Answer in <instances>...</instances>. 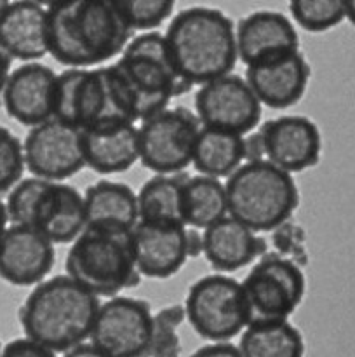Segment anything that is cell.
Returning <instances> with one entry per match:
<instances>
[{"mask_svg": "<svg viewBox=\"0 0 355 357\" xmlns=\"http://www.w3.org/2000/svg\"><path fill=\"white\" fill-rule=\"evenodd\" d=\"M47 7L49 54L66 68H94L122 56L131 28L115 0H68Z\"/></svg>", "mask_w": 355, "mask_h": 357, "instance_id": "obj_1", "label": "cell"}, {"mask_svg": "<svg viewBox=\"0 0 355 357\" xmlns=\"http://www.w3.org/2000/svg\"><path fill=\"white\" fill-rule=\"evenodd\" d=\"M164 35L178 75L190 87L228 75L239 61L235 24L214 7L180 10Z\"/></svg>", "mask_w": 355, "mask_h": 357, "instance_id": "obj_2", "label": "cell"}, {"mask_svg": "<svg viewBox=\"0 0 355 357\" xmlns=\"http://www.w3.org/2000/svg\"><path fill=\"white\" fill-rule=\"evenodd\" d=\"M101 303L68 275L35 286L19 309L24 337L52 352H68L90 337Z\"/></svg>", "mask_w": 355, "mask_h": 357, "instance_id": "obj_3", "label": "cell"}, {"mask_svg": "<svg viewBox=\"0 0 355 357\" xmlns=\"http://www.w3.org/2000/svg\"><path fill=\"white\" fill-rule=\"evenodd\" d=\"M54 119L79 131L136 124L132 100L115 65L58 73Z\"/></svg>", "mask_w": 355, "mask_h": 357, "instance_id": "obj_4", "label": "cell"}, {"mask_svg": "<svg viewBox=\"0 0 355 357\" xmlns=\"http://www.w3.org/2000/svg\"><path fill=\"white\" fill-rule=\"evenodd\" d=\"M228 216L256 232H274L292 218L299 190L292 174L268 160L244 162L226 178Z\"/></svg>", "mask_w": 355, "mask_h": 357, "instance_id": "obj_5", "label": "cell"}, {"mask_svg": "<svg viewBox=\"0 0 355 357\" xmlns=\"http://www.w3.org/2000/svg\"><path fill=\"white\" fill-rule=\"evenodd\" d=\"M13 225L37 230L52 244L73 243L86 230L84 195L75 187L40 178H24L6 201Z\"/></svg>", "mask_w": 355, "mask_h": 357, "instance_id": "obj_6", "label": "cell"}, {"mask_svg": "<svg viewBox=\"0 0 355 357\" xmlns=\"http://www.w3.org/2000/svg\"><path fill=\"white\" fill-rule=\"evenodd\" d=\"M113 65L127 87L136 121L143 122L167 110L171 100L190 87L174 68L166 35L157 30L131 38Z\"/></svg>", "mask_w": 355, "mask_h": 357, "instance_id": "obj_7", "label": "cell"}, {"mask_svg": "<svg viewBox=\"0 0 355 357\" xmlns=\"http://www.w3.org/2000/svg\"><path fill=\"white\" fill-rule=\"evenodd\" d=\"M65 271L77 284L96 296H118L139 284L129 234L86 229L66 253Z\"/></svg>", "mask_w": 355, "mask_h": 357, "instance_id": "obj_8", "label": "cell"}, {"mask_svg": "<svg viewBox=\"0 0 355 357\" xmlns=\"http://www.w3.org/2000/svg\"><path fill=\"white\" fill-rule=\"evenodd\" d=\"M247 326L274 321H289L305 298L303 268L277 253L258 260L242 282Z\"/></svg>", "mask_w": 355, "mask_h": 357, "instance_id": "obj_9", "label": "cell"}, {"mask_svg": "<svg viewBox=\"0 0 355 357\" xmlns=\"http://www.w3.org/2000/svg\"><path fill=\"white\" fill-rule=\"evenodd\" d=\"M184 312L198 337L211 344L230 342L247 328L242 286L230 275H204L188 289Z\"/></svg>", "mask_w": 355, "mask_h": 357, "instance_id": "obj_10", "label": "cell"}, {"mask_svg": "<svg viewBox=\"0 0 355 357\" xmlns=\"http://www.w3.org/2000/svg\"><path fill=\"white\" fill-rule=\"evenodd\" d=\"M202 124L187 107L167 108L138 128L139 162L157 174H180L194 160Z\"/></svg>", "mask_w": 355, "mask_h": 357, "instance_id": "obj_11", "label": "cell"}, {"mask_svg": "<svg viewBox=\"0 0 355 357\" xmlns=\"http://www.w3.org/2000/svg\"><path fill=\"white\" fill-rule=\"evenodd\" d=\"M152 337L153 314L148 302L113 296L101 303L89 340L108 357H146Z\"/></svg>", "mask_w": 355, "mask_h": 357, "instance_id": "obj_12", "label": "cell"}, {"mask_svg": "<svg viewBox=\"0 0 355 357\" xmlns=\"http://www.w3.org/2000/svg\"><path fill=\"white\" fill-rule=\"evenodd\" d=\"M195 115L202 128L246 136L261 121V103L244 77L228 73L198 87Z\"/></svg>", "mask_w": 355, "mask_h": 357, "instance_id": "obj_13", "label": "cell"}, {"mask_svg": "<svg viewBox=\"0 0 355 357\" xmlns=\"http://www.w3.org/2000/svg\"><path fill=\"white\" fill-rule=\"evenodd\" d=\"M24 166L45 181H58L75 176L86 167L82 152V132L51 119L28 131L23 142Z\"/></svg>", "mask_w": 355, "mask_h": 357, "instance_id": "obj_14", "label": "cell"}, {"mask_svg": "<svg viewBox=\"0 0 355 357\" xmlns=\"http://www.w3.org/2000/svg\"><path fill=\"white\" fill-rule=\"evenodd\" d=\"M265 160L285 173H299L317 166L322 153V135L305 115H281L260 128Z\"/></svg>", "mask_w": 355, "mask_h": 357, "instance_id": "obj_15", "label": "cell"}, {"mask_svg": "<svg viewBox=\"0 0 355 357\" xmlns=\"http://www.w3.org/2000/svg\"><path fill=\"white\" fill-rule=\"evenodd\" d=\"M237 54L251 68L261 63L284 58L299 49L294 23L278 10H254L237 23Z\"/></svg>", "mask_w": 355, "mask_h": 357, "instance_id": "obj_16", "label": "cell"}, {"mask_svg": "<svg viewBox=\"0 0 355 357\" xmlns=\"http://www.w3.org/2000/svg\"><path fill=\"white\" fill-rule=\"evenodd\" d=\"M56 80L58 73L38 61L17 66L2 93L7 115L30 129L54 119Z\"/></svg>", "mask_w": 355, "mask_h": 357, "instance_id": "obj_17", "label": "cell"}, {"mask_svg": "<svg viewBox=\"0 0 355 357\" xmlns=\"http://www.w3.org/2000/svg\"><path fill=\"white\" fill-rule=\"evenodd\" d=\"M129 243L139 275L150 279L173 278L188 258V230L184 225L139 222L129 234Z\"/></svg>", "mask_w": 355, "mask_h": 357, "instance_id": "obj_18", "label": "cell"}, {"mask_svg": "<svg viewBox=\"0 0 355 357\" xmlns=\"http://www.w3.org/2000/svg\"><path fill=\"white\" fill-rule=\"evenodd\" d=\"M54 260V244L28 227L10 225L0 243V278L17 288L44 282Z\"/></svg>", "mask_w": 355, "mask_h": 357, "instance_id": "obj_19", "label": "cell"}, {"mask_svg": "<svg viewBox=\"0 0 355 357\" xmlns=\"http://www.w3.org/2000/svg\"><path fill=\"white\" fill-rule=\"evenodd\" d=\"M312 66L301 51L292 52L274 61L251 66L246 72V80L256 94L261 107L285 110L305 96L308 89Z\"/></svg>", "mask_w": 355, "mask_h": 357, "instance_id": "obj_20", "label": "cell"}, {"mask_svg": "<svg viewBox=\"0 0 355 357\" xmlns=\"http://www.w3.org/2000/svg\"><path fill=\"white\" fill-rule=\"evenodd\" d=\"M0 47L24 63L47 56V7L31 0L9 2L0 20Z\"/></svg>", "mask_w": 355, "mask_h": 357, "instance_id": "obj_21", "label": "cell"}, {"mask_svg": "<svg viewBox=\"0 0 355 357\" xmlns=\"http://www.w3.org/2000/svg\"><path fill=\"white\" fill-rule=\"evenodd\" d=\"M86 229L131 234L139 223L138 194L120 181L100 180L84 192Z\"/></svg>", "mask_w": 355, "mask_h": 357, "instance_id": "obj_22", "label": "cell"}, {"mask_svg": "<svg viewBox=\"0 0 355 357\" xmlns=\"http://www.w3.org/2000/svg\"><path fill=\"white\" fill-rule=\"evenodd\" d=\"M202 255L219 272H235L267 255V243L232 216H225L202 234Z\"/></svg>", "mask_w": 355, "mask_h": 357, "instance_id": "obj_23", "label": "cell"}, {"mask_svg": "<svg viewBox=\"0 0 355 357\" xmlns=\"http://www.w3.org/2000/svg\"><path fill=\"white\" fill-rule=\"evenodd\" d=\"M80 132L86 166L96 173H125L139 160L138 128L134 124Z\"/></svg>", "mask_w": 355, "mask_h": 357, "instance_id": "obj_24", "label": "cell"}, {"mask_svg": "<svg viewBox=\"0 0 355 357\" xmlns=\"http://www.w3.org/2000/svg\"><path fill=\"white\" fill-rule=\"evenodd\" d=\"M184 174H155L138 192L139 222L157 225H184Z\"/></svg>", "mask_w": 355, "mask_h": 357, "instance_id": "obj_25", "label": "cell"}, {"mask_svg": "<svg viewBox=\"0 0 355 357\" xmlns=\"http://www.w3.org/2000/svg\"><path fill=\"white\" fill-rule=\"evenodd\" d=\"M242 160H246L244 136L211 128L200 129L191 160L198 174L214 180L228 178L242 166Z\"/></svg>", "mask_w": 355, "mask_h": 357, "instance_id": "obj_26", "label": "cell"}, {"mask_svg": "<svg viewBox=\"0 0 355 357\" xmlns=\"http://www.w3.org/2000/svg\"><path fill=\"white\" fill-rule=\"evenodd\" d=\"M242 357H305V340L289 321L249 324L239 342Z\"/></svg>", "mask_w": 355, "mask_h": 357, "instance_id": "obj_27", "label": "cell"}, {"mask_svg": "<svg viewBox=\"0 0 355 357\" xmlns=\"http://www.w3.org/2000/svg\"><path fill=\"white\" fill-rule=\"evenodd\" d=\"M225 216H228L225 185L202 174L187 176L183 183L184 227L205 230Z\"/></svg>", "mask_w": 355, "mask_h": 357, "instance_id": "obj_28", "label": "cell"}, {"mask_svg": "<svg viewBox=\"0 0 355 357\" xmlns=\"http://www.w3.org/2000/svg\"><path fill=\"white\" fill-rule=\"evenodd\" d=\"M291 17L310 33L333 30L345 20V2L340 0H292Z\"/></svg>", "mask_w": 355, "mask_h": 357, "instance_id": "obj_29", "label": "cell"}, {"mask_svg": "<svg viewBox=\"0 0 355 357\" xmlns=\"http://www.w3.org/2000/svg\"><path fill=\"white\" fill-rule=\"evenodd\" d=\"M187 319L184 305H169L153 316V337L146 357H180L181 342L176 330Z\"/></svg>", "mask_w": 355, "mask_h": 357, "instance_id": "obj_30", "label": "cell"}, {"mask_svg": "<svg viewBox=\"0 0 355 357\" xmlns=\"http://www.w3.org/2000/svg\"><path fill=\"white\" fill-rule=\"evenodd\" d=\"M122 17L131 30L155 31L174 14L173 0H115Z\"/></svg>", "mask_w": 355, "mask_h": 357, "instance_id": "obj_31", "label": "cell"}, {"mask_svg": "<svg viewBox=\"0 0 355 357\" xmlns=\"http://www.w3.org/2000/svg\"><path fill=\"white\" fill-rule=\"evenodd\" d=\"M24 169L23 143L14 132L0 126V194L13 190L21 181Z\"/></svg>", "mask_w": 355, "mask_h": 357, "instance_id": "obj_32", "label": "cell"}, {"mask_svg": "<svg viewBox=\"0 0 355 357\" xmlns=\"http://www.w3.org/2000/svg\"><path fill=\"white\" fill-rule=\"evenodd\" d=\"M271 243L277 250V255L294 261L299 267H305L306 264V250H305V232L301 227L296 225L294 222H285L278 229L274 230Z\"/></svg>", "mask_w": 355, "mask_h": 357, "instance_id": "obj_33", "label": "cell"}, {"mask_svg": "<svg viewBox=\"0 0 355 357\" xmlns=\"http://www.w3.org/2000/svg\"><path fill=\"white\" fill-rule=\"evenodd\" d=\"M0 357H58L56 352L49 351L44 345L30 340V338H16L3 345L2 356Z\"/></svg>", "mask_w": 355, "mask_h": 357, "instance_id": "obj_34", "label": "cell"}, {"mask_svg": "<svg viewBox=\"0 0 355 357\" xmlns=\"http://www.w3.org/2000/svg\"><path fill=\"white\" fill-rule=\"evenodd\" d=\"M190 357H242L239 347L230 342H221V344H207L198 347Z\"/></svg>", "mask_w": 355, "mask_h": 357, "instance_id": "obj_35", "label": "cell"}, {"mask_svg": "<svg viewBox=\"0 0 355 357\" xmlns=\"http://www.w3.org/2000/svg\"><path fill=\"white\" fill-rule=\"evenodd\" d=\"M244 157L247 162H256V160H265V149L261 142L260 132H251L249 136H244Z\"/></svg>", "mask_w": 355, "mask_h": 357, "instance_id": "obj_36", "label": "cell"}, {"mask_svg": "<svg viewBox=\"0 0 355 357\" xmlns=\"http://www.w3.org/2000/svg\"><path fill=\"white\" fill-rule=\"evenodd\" d=\"M63 357H108L104 352H101L100 349L94 347L93 344H82L79 347L72 349V351L65 352Z\"/></svg>", "mask_w": 355, "mask_h": 357, "instance_id": "obj_37", "label": "cell"}, {"mask_svg": "<svg viewBox=\"0 0 355 357\" xmlns=\"http://www.w3.org/2000/svg\"><path fill=\"white\" fill-rule=\"evenodd\" d=\"M9 75H10V58L3 52V49L0 47V98H2L3 87H6Z\"/></svg>", "mask_w": 355, "mask_h": 357, "instance_id": "obj_38", "label": "cell"}, {"mask_svg": "<svg viewBox=\"0 0 355 357\" xmlns=\"http://www.w3.org/2000/svg\"><path fill=\"white\" fill-rule=\"evenodd\" d=\"M202 255V236L197 230H188V257L195 258Z\"/></svg>", "mask_w": 355, "mask_h": 357, "instance_id": "obj_39", "label": "cell"}, {"mask_svg": "<svg viewBox=\"0 0 355 357\" xmlns=\"http://www.w3.org/2000/svg\"><path fill=\"white\" fill-rule=\"evenodd\" d=\"M9 216H7V209H6V204H3L2 201H0V243H2L3 236H6L7 229H9Z\"/></svg>", "mask_w": 355, "mask_h": 357, "instance_id": "obj_40", "label": "cell"}, {"mask_svg": "<svg viewBox=\"0 0 355 357\" xmlns=\"http://www.w3.org/2000/svg\"><path fill=\"white\" fill-rule=\"evenodd\" d=\"M345 20H348L355 26V0L345 2Z\"/></svg>", "mask_w": 355, "mask_h": 357, "instance_id": "obj_41", "label": "cell"}, {"mask_svg": "<svg viewBox=\"0 0 355 357\" xmlns=\"http://www.w3.org/2000/svg\"><path fill=\"white\" fill-rule=\"evenodd\" d=\"M7 6H9V2H7V0H0V20H2L3 13H6Z\"/></svg>", "mask_w": 355, "mask_h": 357, "instance_id": "obj_42", "label": "cell"}, {"mask_svg": "<svg viewBox=\"0 0 355 357\" xmlns=\"http://www.w3.org/2000/svg\"><path fill=\"white\" fill-rule=\"evenodd\" d=\"M2 349H3V347H2V344H0V356H2Z\"/></svg>", "mask_w": 355, "mask_h": 357, "instance_id": "obj_43", "label": "cell"}]
</instances>
